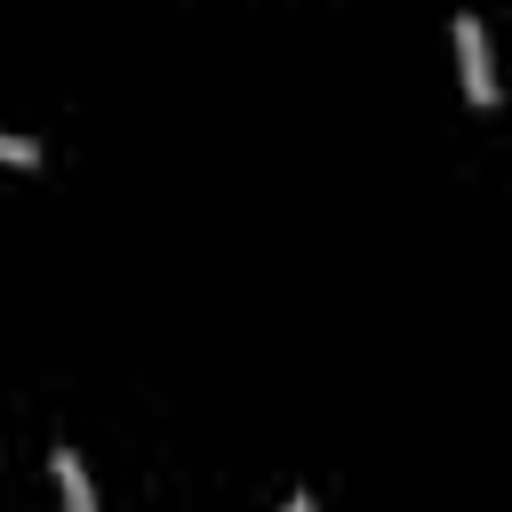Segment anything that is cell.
Wrapping results in <instances>:
<instances>
[{
    "instance_id": "7a4b0ae2",
    "label": "cell",
    "mask_w": 512,
    "mask_h": 512,
    "mask_svg": "<svg viewBox=\"0 0 512 512\" xmlns=\"http://www.w3.org/2000/svg\"><path fill=\"white\" fill-rule=\"evenodd\" d=\"M56 488H64V512H96V488H88V472H80L72 448H56Z\"/></svg>"
},
{
    "instance_id": "6da1fadb",
    "label": "cell",
    "mask_w": 512,
    "mask_h": 512,
    "mask_svg": "<svg viewBox=\"0 0 512 512\" xmlns=\"http://www.w3.org/2000/svg\"><path fill=\"white\" fill-rule=\"evenodd\" d=\"M448 40H456L464 96H472V104H496V64H488V32H480V16H456V24H448Z\"/></svg>"
},
{
    "instance_id": "3957f363",
    "label": "cell",
    "mask_w": 512,
    "mask_h": 512,
    "mask_svg": "<svg viewBox=\"0 0 512 512\" xmlns=\"http://www.w3.org/2000/svg\"><path fill=\"white\" fill-rule=\"evenodd\" d=\"M0 160H8V168H40V144H32V136H8V128H0Z\"/></svg>"
},
{
    "instance_id": "277c9868",
    "label": "cell",
    "mask_w": 512,
    "mask_h": 512,
    "mask_svg": "<svg viewBox=\"0 0 512 512\" xmlns=\"http://www.w3.org/2000/svg\"><path fill=\"white\" fill-rule=\"evenodd\" d=\"M280 512H312V496H288V504H280Z\"/></svg>"
}]
</instances>
